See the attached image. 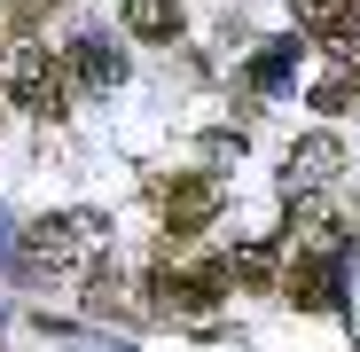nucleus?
<instances>
[{"mask_svg": "<svg viewBox=\"0 0 360 352\" xmlns=\"http://www.w3.org/2000/svg\"><path fill=\"white\" fill-rule=\"evenodd\" d=\"M102 243H110V219H102V211H55V219H32V227H24L16 266H24L32 282H55V274L94 266Z\"/></svg>", "mask_w": 360, "mask_h": 352, "instance_id": "obj_1", "label": "nucleus"}, {"mask_svg": "<svg viewBox=\"0 0 360 352\" xmlns=\"http://www.w3.org/2000/svg\"><path fill=\"white\" fill-rule=\"evenodd\" d=\"M8 102H16L24 117H63V102H71V63L47 55V47H16V55H8Z\"/></svg>", "mask_w": 360, "mask_h": 352, "instance_id": "obj_2", "label": "nucleus"}, {"mask_svg": "<svg viewBox=\"0 0 360 352\" xmlns=\"http://www.w3.org/2000/svg\"><path fill=\"white\" fill-rule=\"evenodd\" d=\"M227 282H235L227 259H219V266H172V259H165V266L149 274V306H165V313H212V306L227 298Z\"/></svg>", "mask_w": 360, "mask_h": 352, "instance_id": "obj_3", "label": "nucleus"}, {"mask_svg": "<svg viewBox=\"0 0 360 352\" xmlns=\"http://www.w3.org/2000/svg\"><path fill=\"white\" fill-rule=\"evenodd\" d=\"M149 204H157V219L172 235H188V227L219 219V181L212 172H172V181H149Z\"/></svg>", "mask_w": 360, "mask_h": 352, "instance_id": "obj_4", "label": "nucleus"}, {"mask_svg": "<svg viewBox=\"0 0 360 352\" xmlns=\"http://www.w3.org/2000/svg\"><path fill=\"white\" fill-rule=\"evenodd\" d=\"M345 172V141L337 133H306L290 157H282V181H290V196H314L321 181H337Z\"/></svg>", "mask_w": 360, "mask_h": 352, "instance_id": "obj_5", "label": "nucleus"}, {"mask_svg": "<svg viewBox=\"0 0 360 352\" xmlns=\"http://www.w3.org/2000/svg\"><path fill=\"white\" fill-rule=\"evenodd\" d=\"M282 289L297 306H337V251H297V266L282 274Z\"/></svg>", "mask_w": 360, "mask_h": 352, "instance_id": "obj_6", "label": "nucleus"}, {"mask_svg": "<svg viewBox=\"0 0 360 352\" xmlns=\"http://www.w3.org/2000/svg\"><path fill=\"white\" fill-rule=\"evenodd\" d=\"M290 16L297 32H321V39H345L360 24V0H290Z\"/></svg>", "mask_w": 360, "mask_h": 352, "instance_id": "obj_7", "label": "nucleus"}, {"mask_svg": "<svg viewBox=\"0 0 360 352\" xmlns=\"http://www.w3.org/2000/svg\"><path fill=\"white\" fill-rule=\"evenodd\" d=\"M63 63H71V79H79V86H117V71H126L102 39H71V55H63Z\"/></svg>", "mask_w": 360, "mask_h": 352, "instance_id": "obj_8", "label": "nucleus"}, {"mask_svg": "<svg viewBox=\"0 0 360 352\" xmlns=\"http://www.w3.org/2000/svg\"><path fill=\"white\" fill-rule=\"evenodd\" d=\"M126 32L134 39H172L180 32V0H126Z\"/></svg>", "mask_w": 360, "mask_h": 352, "instance_id": "obj_9", "label": "nucleus"}, {"mask_svg": "<svg viewBox=\"0 0 360 352\" xmlns=\"http://www.w3.org/2000/svg\"><path fill=\"white\" fill-rule=\"evenodd\" d=\"M227 274H235V282H251V289H266V282L282 274V259H274L266 243H243V251H235V259H227Z\"/></svg>", "mask_w": 360, "mask_h": 352, "instance_id": "obj_10", "label": "nucleus"}, {"mask_svg": "<svg viewBox=\"0 0 360 352\" xmlns=\"http://www.w3.org/2000/svg\"><path fill=\"white\" fill-rule=\"evenodd\" d=\"M345 102H360V71H337L314 86V110H345Z\"/></svg>", "mask_w": 360, "mask_h": 352, "instance_id": "obj_11", "label": "nucleus"}, {"mask_svg": "<svg viewBox=\"0 0 360 352\" xmlns=\"http://www.w3.org/2000/svg\"><path fill=\"white\" fill-rule=\"evenodd\" d=\"M337 63H345V71H360V24H352V32L337 39Z\"/></svg>", "mask_w": 360, "mask_h": 352, "instance_id": "obj_12", "label": "nucleus"}]
</instances>
